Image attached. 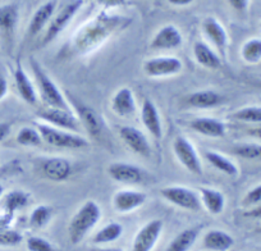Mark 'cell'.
<instances>
[{
  "instance_id": "cell-33",
  "label": "cell",
  "mask_w": 261,
  "mask_h": 251,
  "mask_svg": "<svg viewBox=\"0 0 261 251\" xmlns=\"http://www.w3.org/2000/svg\"><path fill=\"white\" fill-rule=\"evenodd\" d=\"M243 60L250 64H255L261 59V40L260 39H251L243 44L242 50H241Z\"/></svg>"
},
{
  "instance_id": "cell-28",
  "label": "cell",
  "mask_w": 261,
  "mask_h": 251,
  "mask_svg": "<svg viewBox=\"0 0 261 251\" xmlns=\"http://www.w3.org/2000/svg\"><path fill=\"white\" fill-rule=\"evenodd\" d=\"M200 235V227H191L182 231L168 245L165 251H188Z\"/></svg>"
},
{
  "instance_id": "cell-34",
  "label": "cell",
  "mask_w": 261,
  "mask_h": 251,
  "mask_svg": "<svg viewBox=\"0 0 261 251\" xmlns=\"http://www.w3.org/2000/svg\"><path fill=\"white\" fill-rule=\"evenodd\" d=\"M17 142L22 146H40L42 144V139L40 132L31 127H23L19 130L17 135Z\"/></svg>"
},
{
  "instance_id": "cell-22",
  "label": "cell",
  "mask_w": 261,
  "mask_h": 251,
  "mask_svg": "<svg viewBox=\"0 0 261 251\" xmlns=\"http://www.w3.org/2000/svg\"><path fill=\"white\" fill-rule=\"evenodd\" d=\"M112 108L120 117H129L136 112V100L134 92L128 87L118 90L112 99Z\"/></svg>"
},
{
  "instance_id": "cell-35",
  "label": "cell",
  "mask_w": 261,
  "mask_h": 251,
  "mask_svg": "<svg viewBox=\"0 0 261 251\" xmlns=\"http://www.w3.org/2000/svg\"><path fill=\"white\" fill-rule=\"evenodd\" d=\"M233 118L246 123H257L261 124V108L246 107L233 113Z\"/></svg>"
},
{
  "instance_id": "cell-21",
  "label": "cell",
  "mask_w": 261,
  "mask_h": 251,
  "mask_svg": "<svg viewBox=\"0 0 261 251\" xmlns=\"http://www.w3.org/2000/svg\"><path fill=\"white\" fill-rule=\"evenodd\" d=\"M202 29H204L205 35L209 37L210 41L215 45L218 52L224 55L228 45V35L224 27L220 24V22L213 17H209L202 23Z\"/></svg>"
},
{
  "instance_id": "cell-50",
  "label": "cell",
  "mask_w": 261,
  "mask_h": 251,
  "mask_svg": "<svg viewBox=\"0 0 261 251\" xmlns=\"http://www.w3.org/2000/svg\"><path fill=\"white\" fill-rule=\"evenodd\" d=\"M260 231H261V230H260Z\"/></svg>"
},
{
  "instance_id": "cell-10",
  "label": "cell",
  "mask_w": 261,
  "mask_h": 251,
  "mask_svg": "<svg viewBox=\"0 0 261 251\" xmlns=\"http://www.w3.org/2000/svg\"><path fill=\"white\" fill-rule=\"evenodd\" d=\"M37 167H39L40 173L45 178L55 181V182L68 180L72 174V169H73L69 160L59 157L41 158L37 160Z\"/></svg>"
},
{
  "instance_id": "cell-16",
  "label": "cell",
  "mask_w": 261,
  "mask_h": 251,
  "mask_svg": "<svg viewBox=\"0 0 261 251\" xmlns=\"http://www.w3.org/2000/svg\"><path fill=\"white\" fill-rule=\"evenodd\" d=\"M183 39L179 30L173 24H168L160 29L152 37L150 47L152 50H173L180 46Z\"/></svg>"
},
{
  "instance_id": "cell-42",
  "label": "cell",
  "mask_w": 261,
  "mask_h": 251,
  "mask_svg": "<svg viewBox=\"0 0 261 251\" xmlns=\"http://www.w3.org/2000/svg\"><path fill=\"white\" fill-rule=\"evenodd\" d=\"M228 3L234 11L241 12V13L246 12L248 7V0H228Z\"/></svg>"
},
{
  "instance_id": "cell-1",
  "label": "cell",
  "mask_w": 261,
  "mask_h": 251,
  "mask_svg": "<svg viewBox=\"0 0 261 251\" xmlns=\"http://www.w3.org/2000/svg\"><path fill=\"white\" fill-rule=\"evenodd\" d=\"M129 23V19L120 16L101 12L81 26L72 40V52L77 55H85L97 49L113 34Z\"/></svg>"
},
{
  "instance_id": "cell-48",
  "label": "cell",
  "mask_w": 261,
  "mask_h": 251,
  "mask_svg": "<svg viewBox=\"0 0 261 251\" xmlns=\"http://www.w3.org/2000/svg\"><path fill=\"white\" fill-rule=\"evenodd\" d=\"M3 194H4V188H3V186L0 185V197L3 196Z\"/></svg>"
},
{
  "instance_id": "cell-40",
  "label": "cell",
  "mask_w": 261,
  "mask_h": 251,
  "mask_svg": "<svg viewBox=\"0 0 261 251\" xmlns=\"http://www.w3.org/2000/svg\"><path fill=\"white\" fill-rule=\"evenodd\" d=\"M96 2L105 8H117L127 4V0H96Z\"/></svg>"
},
{
  "instance_id": "cell-20",
  "label": "cell",
  "mask_w": 261,
  "mask_h": 251,
  "mask_svg": "<svg viewBox=\"0 0 261 251\" xmlns=\"http://www.w3.org/2000/svg\"><path fill=\"white\" fill-rule=\"evenodd\" d=\"M55 8H57V2L55 0H49V2L42 4L41 7H39L34 13V16H32L29 29H27V34L31 37L39 35L42 31V29L46 26L47 22H50L55 12Z\"/></svg>"
},
{
  "instance_id": "cell-15",
  "label": "cell",
  "mask_w": 261,
  "mask_h": 251,
  "mask_svg": "<svg viewBox=\"0 0 261 251\" xmlns=\"http://www.w3.org/2000/svg\"><path fill=\"white\" fill-rule=\"evenodd\" d=\"M146 194L135 190H120L113 197V207L119 213H129L146 203Z\"/></svg>"
},
{
  "instance_id": "cell-8",
  "label": "cell",
  "mask_w": 261,
  "mask_h": 251,
  "mask_svg": "<svg viewBox=\"0 0 261 251\" xmlns=\"http://www.w3.org/2000/svg\"><path fill=\"white\" fill-rule=\"evenodd\" d=\"M173 152L177 157L178 162L193 174H202V165L199 154L196 152L195 146L188 139L183 136L175 137L173 142Z\"/></svg>"
},
{
  "instance_id": "cell-11",
  "label": "cell",
  "mask_w": 261,
  "mask_h": 251,
  "mask_svg": "<svg viewBox=\"0 0 261 251\" xmlns=\"http://www.w3.org/2000/svg\"><path fill=\"white\" fill-rule=\"evenodd\" d=\"M182 71V62L175 57H156L144 63V72L149 77L174 76Z\"/></svg>"
},
{
  "instance_id": "cell-7",
  "label": "cell",
  "mask_w": 261,
  "mask_h": 251,
  "mask_svg": "<svg viewBox=\"0 0 261 251\" xmlns=\"http://www.w3.org/2000/svg\"><path fill=\"white\" fill-rule=\"evenodd\" d=\"M160 195L170 204L182 209L199 212L201 209V200L195 191L182 186H168L160 191Z\"/></svg>"
},
{
  "instance_id": "cell-47",
  "label": "cell",
  "mask_w": 261,
  "mask_h": 251,
  "mask_svg": "<svg viewBox=\"0 0 261 251\" xmlns=\"http://www.w3.org/2000/svg\"><path fill=\"white\" fill-rule=\"evenodd\" d=\"M90 251H122V250H119V248H114V247H112V248H100V247H95V248H91V250Z\"/></svg>"
},
{
  "instance_id": "cell-39",
  "label": "cell",
  "mask_w": 261,
  "mask_h": 251,
  "mask_svg": "<svg viewBox=\"0 0 261 251\" xmlns=\"http://www.w3.org/2000/svg\"><path fill=\"white\" fill-rule=\"evenodd\" d=\"M261 202V185L256 186L255 188H252L250 192L245 196L242 204L245 207H252V205L258 204Z\"/></svg>"
},
{
  "instance_id": "cell-19",
  "label": "cell",
  "mask_w": 261,
  "mask_h": 251,
  "mask_svg": "<svg viewBox=\"0 0 261 251\" xmlns=\"http://www.w3.org/2000/svg\"><path fill=\"white\" fill-rule=\"evenodd\" d=\"M13 77H14V84H16V89L17 91H18L21 99L30 105L36 104L37 102L36 90H35L32 82L30 81L27 73L24 72L21 62H17L16 69H14L13 72Z\"/></svg>"
},
{
  "instance_id": "cell-13",
  "label": "cell",
  "mask_w": 261,
  "mask_h": 251,
  "mask_svg": "<svg viewBox=\"0 0 261 251\" xmlns=\"http://www.w3.org/2000/svg\"><path fill=\"white\" fill-rule=\"evenodd\" d=\"M162 231L163 222L160 219L147 222L137 232L134 243H132V251H151L155 243L158 242V238H159Z\"/></svg>"
},
{
  "instance_id": "cell-24",
  "label": "cell",
  "mask_w": 261,
  "mask_h": 251,
  "mask_svg": "<svg viewBox=\"0 0 261 251\" xmlns=\"http://www.w3.org/2000/svg\"><path fill=\"white\" fill-rule=\"evenodd\" d=\"M193 57L200 66L209 69H218L222 66V59L219 55L207 44L197 41L193 45Z\"/></svg>"
},
{
  "instance_id": "cell-23",
  "label": "cell",
  "mask_w": 261,
  "mask_h": 251,
  "mask_svg": "<svg viewBox=\"0 0 261 251\" xmlns=\"http://www.w3.org/2000/svg\"><path fill=\"white\" fill-rule=\"evenodd\" d=\"M190 126L193 131L207 137H223L225 135V124L215 118H196L191 120Z\"/></svg>"
},
{
  "instance_id": "cell-9",
  "label": "cell",
  "mask_w": 261,
  "mask_h": 251,
  "mask_svg": "<svg viewBox=\"0 0 261 251\" xmlns=\"http://www.w3.org/2000/svg\"><path fill=\"white\" fill-rule=\"evenodd\" d=\"M37 117L44 120L46 124L65 131H79L81 124L77 115L73 114L71 110L59 109V108H45L37 113Z\"/></svg>"
},
{
  "instance_id": "cell-46",
  "label": "cell",
  "mask_w": 261,
  "mask_h": 251,
  "mask_svg": "<svg viewBox=\"0 0 261 251\" xmlns=\"http://www.w3.org/2000/svg\"><path fill=\"white\" fill-rule=\"evenodd\" d=\"M8 218H11L9 215H6V217H2L0 218V230H3L4 227L7 225V223H8Z\"/></svg>"
},
{
  "instance_id": "cell-2",
  "label": "cell",
  "mask_w": 261,
  "mask_h": 251,
  "mask_svg": "<svg viewBox=\"0 0 261 251\" xmlns=\"http://www.w3.org/2000/svg\"><path fill=\"white\" fill-rule=\"evenodd\" d=\"M100 218H101V210L97 203H95L94 200H87L86 203H84L68 225L69 241L73 245H79L85 236L97 224Z\"/></svg>"
},
{
  "instance_id": "cell-37",
  "label": "cell",
  "mask_w": 261,
  "mask_h": 251,
  "mask_svg": "<svg viewBox=\"0 0 261 251\" xmlns=\"http://www.w3.org/2000/svg\"><path fill=\"white\" fill-rule=\"evenodd\" d=\"M22 242V235L13 230H0V246H17Z\"/></svg>"
},
{
  "instance_id": "cell-49",
  "label": "cell",
  "mask_w": 261,
  "mask_h": 251,
  "mask_svg": "<svg viewBox=\"0 0 261 251\" xmlns=\"http://www.w3.org/2000/svg\"><path fill=\"white\" fill-rule=\"evenodd\" d=\"M260 27H261V22H260Z\"/></svg>"
},
{
  "instance_id": "cell-38",
  "label": "cell",
  "mask_w": 261,
  "mask_h": 251,
  "mask_svg": "<svg viewBox=\"0 0 261 251\" xmlns=\"http://www.w3.org/2000/svg\"><path fill=\"white\" fill-rule=\"evenodd\" d=\"M27 248L29 251H54L51 243L42 237H30L27 240Z\"/></svg>"
},
{
  "instance_id": "cell-27",
  "label": "cell",
  "mask_w": 261,
  "mask_h": 251,
  "mask_svg": "<svg viewBox=\"0 0 261 251\" xmlns=\"http://www.w3.org/2000/svg\"><path fill=\"white\" fill-rule=\"evenodd\" d=\"M19 21V9L17 4L0 7V32L7 36L12 35Z\"/></svg>"
},
{
  "instance_id": "cell-30",
  "label": "cell",
  "mask_w": 261,
  "mask_h": 251,
  "mask_svg": "<svg viewBox=\"0 0 261 251\" xmlns=\"http://www.w3.org/2000/svg\"><path fill=\"white\" fill-rule=\"evenodd\" d=\"M205 159L219 172L224 173V174L230 175V177H236L238 174V168L236 167L234 163L225 158L224 155L219 154L217 152H205Z\"/></svg>"
},
{
  "instance_id": "cell-26",
  "label": "cell",
  "mask_w": 261,
  "mask_h": 251,
  "mask_svg": "<svg viewBox=\"0 0 261 251\" xmlns=\"http://www.w3.org/2000/svg\"><path fill=\"white\" fill-rule=\"evenodd\" d=\"M234 245V240L224 231L213 230L204 236V246L207 250L227 251Z\"/></svg>"
},
{
  "instance_id": "cell-44",
  "label": "cell",
  "mask_w": 261,
  "mask_h": 251,
  "mask_svg": "<svg viewBox=\"0 0 261 251\" xmlns=\"http://www.w3.org/2000/svg\"><path fill=\"white\" fill-rule=\"evenodd\" d=\"M167 2L169 4H172V6L185 7V6H188V4L192 3L193 0H167Z\"/></svg>"
},
{
  "instance_id": "cell-5",
  "label": "cell",
  "mask_w": 261,
  "mask_h": 251,
  "mask_svg": "<svg viewBox=\"0 0 261 251\" xmlns=\"http://www.w3.org/2000/svg\"><path fill=\"white\" fill-rule=\"evenodd\" d=\"M67 102H68L69 107L76 110L77 118H79L80 123L85 127L87 134L95 140L101 139L105 131V124L102 122L101 115L69 92H67Z\"/></svg>"
},
{
  "instance_id": "cell-14",
  "label": "cell",
  "mask_w": 261,
  "mask_h": 251,
  "mask_svg": "<svg viewBox=\"0 0 261 251\" xmlns=\"http://www.w3.org/2000/svg\"><path fill=\"white\" fill-rule=\"evenodd\" d=\"M119 136L123 142L127 145L128 149L132 150L135 154L144 158H149L151 155L149 140L140 130L130 127V126H125L119 130Z\"/></svg>"
},
{
  "instance_id": "cell-41",
  "label": "cell",
  "mask_w": 261,
  "mask_h": 251,
  "mask_svg": "<svg viewBox=\"0 0 261 251\" xmlns=\"http://www.w3.org/2000/svg\"><path fill=\"white\" fill-rule=\"evenodd\" d=\"M7 94H8V81H7L3 69L0 68V100L4 99Z\"/></svg>"
},
{
  "instance_id": "cell-36",
  "label": "cell",
  "mask_w": 261,
  "mask_h": 251,
  "mask_svg": "<svg viewBox=\"0 0 261 251\" xmlns=\"http://www.w3.org/2000/svg\"><path fill=\"white\" fill-rule=\"evenodd\" d=\"M233 153L243 159L248 160H261V145L243 144L237 145L233 149Z\"/></svg>"
},
{
  "instance_id": "cell-31",
  "label": "cell",
  "mask_w": 261,
  "mask_h": 251,
  "mask_svg": "<svg viewBox=\"0 0 261 251\" xmlns=\"http://www.w3.org/2000/svg\"><path fill=\"white\" fill-rule=\"evenodd\" d=\"M123 235V225L117 222L109 223L104 225L96 235L92 238V242L96 245H102V243H110L117 241L120 236Z\"/></svg>"
},
{
  "instance_id": "cell-43",
  "label": "cell",
  "mask_w": 261,
  "mask_h": 251,
  "mask_svg": "<svg viewBox=\"0 0 261 251\" xmlns=\"http://www.w3.org/2000/svg\"><path fill=\"white\" fill-rule=\"evenodd\" d=\"M11 134V124L7 122H0V142L6 140Z\"/></svg>"
},
{
  "instance_id": "cell-32",
  "label": "cell",
  "mask_w": 261,
  "mask_h": 251,
  "mask_svg": "<svg viewBox=\"0 0 261 251\" xmlns=\"http://www.w3.org/2000/svg\"><path fill=\"white\" fill-rule=\"evenodd\" d=\"M53 217V208L47 205H39L30 215V225L32 228H42L50 222Z\"/></svg>"
},
{
  "instance_id": "cell-17",
  "label": "cell",
  "mask_w": 261,
  "mask_h": 251,
  "mask_svg": "<svg viewBox=\"0 0 261 251\" xmlns=\"http://www.w3.org/2000/svg\"><path fill=\"white\" fill-rule=\"evenodd\" d=\"M141 120L145 129L155 140H160L163 136L162 119H160L159 110L154 102L150 99H145L141 107Z\"/></svg>"
},
{
  "instance_id": "cell-4",
  "label": "cell",
  "mask_w": 261,
  "mask_h": 251,
  "mask_svg": "<svg viewBox=\"0 0 261 251\" xmlns=\"http://www.w3.org/2000/svg\"><path fill=\"white\" fill-rule=\"evenodd\" d=\"M37 131L40 132L42 141L50 146L60 147V149H84L89 146V141L80 135L57 129L46 123H40L37 126Z\"/></svg>"
},
{
  "instance_id": "cell-29",
  "label": "cell",
  "mask_w": 261,
  "mask_h": 251,
  "mask_svg": "<svg viewBox=\"0 0 261 251\" xmlns=\"http://www.w3.org/2000/svg\"><path fill=\"white\" fill-rule=\"evenodd\" d=\"M30 203V195L27 192L22 191V190H13V191L8 192L4 197V210H6V215H12L23 208H26Z\"/></svg>"
},
{
  "instance_id": "cell-3",
  "label": "cell",
  "mask_w": 261,
  "mask_h": 251,
  "mask_svg": "<svg viewBox=\"0 0 261 251\" xmlns=\"http://www.w3.org/2000/svg\"><path fill=\"white\" fill-rule=\"evenodd\" d=\"M30 66H31L32 73H34L35 80H36L37 87H39L40 97L44 102L46 107L50 108H59V109L71 110L68 102L64 97V95L60 92L57 85L54 84L51 79L47 76L46 72L44 71L40 63L35 59L30 60Z\"/></svg>"
},
{
  "instance_id": "cell-18",
  "label": "cell",
  "mask_w": 261,
  "mask_h": 251,
  "mask_svg": "<svg viewBox=\"0 0 261 251\" xmlns=\"http://www.w3.org/2000/svg\"><path fill=\"white\" fill-rule=\"evenodd\" d=\"M224 96L213 90H202L196 91L186 97V104L196 109H213L218 108L224 103Z\"/></svg>"
},
{
  "instance_id": "cell-6",
  "label": "cell",
  "mask_w": 261,
  "mask_h": 251,
  "mask_svg": "<svg viewBox=\"0 0 261 251\" xmlns=\"http://www.w3.org/2000/svg\"><path fill=\"white\" fill-rule=\"evenodd\" d=\"M82 6H84V0H72L68 4H65L60 9L59 13L55 14L54 18L49 22V26H47L46 31H45L44 37H42V45L49 44L58 35L62 34L63 30H65V27L71 23L74 16L79 13Z\"/></svg>"
},
{
  "instance_id": "cell-25",
  "label": "cell",
  "mask_w": 261,
  "mask_h": 251,
  "mask_svg": "<svg viewBox=\"0 0 261 251\" xmlns=\"http://www.w3.org/2000/svg\"><path fill=\"white\" fill-rule=\"evenodd\" d=\"M200 200L204 204L205 209L213 215L220 214L224 209L225 205V197L218 190L209 187H201L200 188Z\"/></svg>"
},
{
  "instance_id": "cell-45",
  "label": "cell",
  "mask_w": 261,
  "mask_h": 251,
  "mask_svg": "<svg viewBox=\"0 0 261 251\" xmlns=\"http://www.w3.org/2000/svg\"><path fill=\"white\" fill-rule=\"evenodd\" d=\"M247 134L250 135V136L256 137V139H261V127H255V129L248 130Z\"/></svg>"
},
{
  "instance_id": "cell-12",
  "label": "cell",
  "mask_w": 261,
  "mask_h": 251,
  "mask_svg": "<svg viewBox=\"0 0 261 251\" xmlns=\"http://www.w3.org/2000/svg\"><path fill=\"white\" fill-rule=\"evenodd\" d=\"M108 174L112 180L125 185H140L146 180V174L141 168L123 162L112 163L108 167Z\"/></svg>"
}]
</instances>
